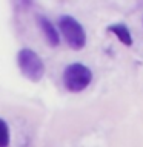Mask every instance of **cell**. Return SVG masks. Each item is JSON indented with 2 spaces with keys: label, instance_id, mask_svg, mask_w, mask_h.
I'll list each match as a JSON object with an SVG mask.
<instances>
[{
  "label": "cell",
  "instance_id": "obj_5",
  "mask_svg": "<svg viewBox=\"0 0 143 147\" xmlns=\"http://www.w3.org/2000/svg\"><path fill=\"white\" fill-rule=\"evenodd\" d=\"M109 32H112V34L117 37V38L122 41L125 46H131L132 45V35L131 32H129L128 26L123 25V23H117V25H111L108 28Z\"/></svg>",
  "mask_w": 143,
  "mask_h": 147
},
{
  "label": "cell",
  "instance_id": "obj_2",
  "mask_svg": "<svg viewBox=\"0 0 143 147\" xmlns=\"http://www.w3.org/2000/svg\"><path fill=\"white\" fill-rule=\"evenodd\" d=\"M91 81H92V72L83 63H71L65 67L63 84L72 94L85 90L91 84Z\"/></svg>",
  "mask_w": 143,
  "mask_h": 147
},
{
  "label": "cell",
  "instance_id": "obj_3",
  "mask_svg": "<svg viewBox=\"0 0 143 147\" xmlns=\"http://www.w3.org/2000/svg\"><path fill=\"white\" fill-rule=\"evenodd\" d=\"M59 29L65 41L74 51H80L86 46V32L80 23L71 16H62L59 18Z\"/></svg>",
  "mask_w": 143,
  "mask_h": 147
},
{
  "label": "cell",
  "instance_id": "obj_6",
  "mask_svg": "<svg viewBox=\"0 0 143 147\" xmlns=\"http://www.w3.org/2000/svg\"><path fill=\"white\" fill-rule=\"evenodd\" d=\"M11 144V132L5 119L0 118V147H9Z\"/></svg>",
  "mask_w": 143,
  "mask_h": 147
},
{
  "label": "cell",
  "instance_id": "obj_1",
  "mask_svg": "<svg viewBox=\"0 0 143 147\" xmlns=\"http://www.w3.org/2000/svg\"><path fill=\"white\" fill-rule=\"evenodd\" d=\"M17 64L23 77L32 83H39L45 75V64L39 54L29 48H23L17 54Z\"/></svg>",
  "mask_w": 143,
  "mask_h": 147
},
{
  "label": "cell",
  "instance_id": "obj_4",
  "mask_svg": "<svg viewBox=\"0 0 143 147\" xmlns=\"http://www.w3.org/2000/svg\"><path fill=\"white\" fill-rule=\"evenodd\" d=\"M37 23H39V28H40L42 34L45 37L46 43L49 46H52V48L59 46L60 45V35H59L57 28L52 25V22L45 16H39L37 17Z\"/></svg>",
  "mask_w": 143,
  "mask_h": 147
}]
</instances>
